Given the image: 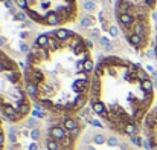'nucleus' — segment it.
<instances>
[{
	"label": "nucleus",
	"instance_id": "nucleus-21",
	"mask_svg": "<svg viewBox=\"0 0 157 150\" xmlns=\"http://www.w3.org/2000/svg\"><path fill=\"white\" fill-rule=\"evenodd\" d=\"M0 2H3V0H0Z\"/></svg>",
	"mask_w": 157,
	"mask_h": 150
},
{
	"label": "nucleus",
	"instance_id": "nucleus-7",
	"mask_svg": "<svg viewBox=\"0 0 157 150\" xmlns=\"http://www.w3.org/2000/svg\"><path fill=\"white\" fill-rule=\"evenodd\" d=\"M95 63L92 61V58H89V60H84V71H86V74H93V71H95Z\"/></svg>",
	"mask_w": 157,
	"mask_h": 150
},
{
	"label": "nucleus",
	"instance_id": "nucleus-20",
	"mask_svg": "<svg viewBox=\"0 0 157 150\" xmlns=\"http://www.w3.org/2000/svg\"><path fill=\"white\" fill-rule=\"evenodd\" d=\"M2 130H3V129H0V132H2ZM0 150H6L5 149V146H0Z\"/></svg>",
	"mask_w": 157,
	"mask_h": 150
},
{
	"label": "nucleus",
	"instance_id": "nucleus-11",
	"mask_svg": "<svg viewBox=\"0 0 157 150\" xmlns=\"http://www.w3.org/2000/svg\"><path fill=\"white\" fill-rule=\"evenodd\" d=\"M14 18H15V20H18V22H26L29 17H28V14H26V12H23V11H21V12H17V14L14 15Z\"/></svg>",
	"mask_w": 157,
	"mask_h": 150
},
{
	"label": "nucleus",
	"instance_id": "nucleus-16",
	"mask_svg": "<svg viewBox=\"0 0 157 150\" xmlns=\"http://www.w3.org/2000/svg\"><path fill=\"white\" fill-rule=\"evenodd\" d=\"M20 37H21L23 40L28 39V37H29V31H21V32H20Z\"/></svg>",
	"mask_w": 157,
	"mask_h": 150
},
{
	"label": "nucleus",
	"instance_id": "nucleus-6",
	"mask_svg": "<svg viewBox=\"0 0 157 150\" xmlns=\"http://www.w3.org/2000/svg\"><path fill=\"white\" fill-rule=\"evenodd\" d=\"M26 14H28V17L32 20V22H35V23H43V25H46V20L37 12V11H34V9H28L26 11Z\"/></svg>",
	"mask_w": 157,
	"mask_h": 150
},
{
	"label": "nucleus",
	"instance_id": "nucleus-1",
	"mask_svg": "<svg viewBox=\"0 0 157 150\" xmlns=\"http://www.w3.org/2000/svg\"><path fill=\"white\" fill-rule=\"evenodd\" d=\"M142 133L145 136V147L148 150H157V106L153 107L145 116Z\"/></svg>",
	"mask_w": 157,
	"mask_h": 150
},
{
	"label": "nucleus",
	"instance_id": "nucleus-17",
	"mask_svg": "<svg viewBox=\"0 0 157 150\" xmlns=\"http://www.w3.org/2000/svg\"><path fill=\"white\" fill-rule=\"evenodd\" d=\"M5 6L8 9H12V0H5Z\"/></svg>",
	"mask_w": 157,
	"mask_h": 150
},
{
	"label": "nucleus",
	"instance_id": "nucleus-8",
	"mask_svg": "<svg viewBox=\"0 0 157 150\" xmlns=\"http://www.w3.org/2000/svg\"><path fill=\"white\" fill-rule=\"evenodd\" d=\"M82 6H84V9H86L87 12H95V9H96V3L92 2V0H86V2L82 3Z\"/></svg>",
	"mask_w": 157,
	"mask_h": 150
},
{
	"label": "nucleus",
	"instance_id": "nucleus-4",
	"mask_svg": "<svg viewBox=\"0 0 157 150\" xmlns=\"http://www.w3.org/2000/svg\"><path fill=\"white\" fill-rule=\"evenodd\" d=\"M127 40L131 46H134L136 49H140V48H145L147 46V42L140 37V35H136V34H127Z\"/></svg>",
	"mask_w": 157,
	"mask_h": 150
},
{
	"label": "nucleus",
	"instance_id": "nucleus-19",
	"mask_svg": "<svg viewBox=\"0 0 157 150\" xmlns=\"http://www.w3.org/2000/svg\"><path fill=\"white\" fill-rule=\"evenodd\" d=\"M5 43H6V39L5 37H0V46H5Z\"/></svg>",
	"mask_w": 157,
	"mask_h": 150
},
{
	"label": "nucleus",
	"instance_id": "nucleus-14",
	"mask_svg": "<svg viewBox=\"0 0 157 150\" xmlns=\"http://www.w3.org/2000/svg\"><path fill=\"white\" fill-rule=\"evenodd\" d=\"M108 34H110L111 37H117V34H119V29H117L116 26H110V29H108Z\"/></svg>",
	"mask_w": 157,
	"mask_h": 150
},
{
	"label": "nucleus",
	"instance_id": "nucleus-13",
	"mask_svg": "<svg viewBox=\"0 0 157 150\" xmlns=\"http://www.w3.org/2000/svg\"><path fill=\"white\" fill-rule=\"evenodd\" d=\"M20 51H21L23 54H26V55H28V54L31 52V48H29V45H28V43L21 42V43H20Z\"/></svg>",
	"mask_w": 157,
	"mask_h": 150
},
{
	"label": "nucleus",
	"instance_id": "nucleus-3",
	"mask_svg": "<svg viewBox=\"0 0 157 150\" xmlns=\"http://www.w3.org/2000/svg\"><path fill=\"white\" fill-rule=\"evenodd\" d=\"M55 32V37L61 42V43H66L67 40H70L72 37H75V34L76 32H73V31H70V29H64V28H59V29H56V31H53Z\"/></svg>",
	"mask_w": 157,
	"mask_h": 150
},
{
	"label": "nucleus",
	"instance_id": "nucleus-18",
	"mask_svg": "<svg viewBox=\"0 0 157 150\" xmlns=\"http://www.w3.org/2000/svg\"><path fill=\"white\" fill-rule=\"evenodd\" d=\"M92 37H99V34H98V29H92Z\"/></svg>",
	"mask_w": 157,
	"mask_h": 150
},
{
	"label": "nucleus",
	"instance_id": "nucleus-5",
	"mask_svg": "<svg viewBox=\"0 0 157 150\" xmlns=\"http://www.w3.org/2000/svg\"><path fill=\"white\" fill-rule=\"evenodd\" d=\"M49 35L48 34H41V35H38L37 39H35V42H34V46H38V48H43V49H48V46H49Z\"/></svg>",
	"mask_w": 157,
	"mask_h": 150
},
{
	"label": "nucleus",
	"instance_id": "nucleus-9",
	"mask_svg": "<svg viewBox=\"0 0 157 150\" xmlns=\"http://www.w3.org/2000/svg\"><path fill=\"white\" fill-rule=\"evenodd\" d=\"M99 43L105 51H113V45L110 43V40L107 37H99Z\"/></svg>",
	"mask_w": 157,
	"mask_h": 150
},
{
	"label": "nucleus",
	"instance_id": "nucleus-15",
	"mask_svg": "<svg viewBox=\"0 0 157 150\" xmlns=\"http://www.w3.org/2000/svg\"><path fill=\"white\" fill-rule=\"evenodd\" d=\"M84 45H86L87 51H90L92 48H93V43H92V40H87V39H84Z\"/></svg>",
	"mask_w": 157,
	"mask_h": 150
},
{
	"label": "nucleus",
	"instance_id": "nucleus-10",
	"mask_svg": "<svg viewBox=\"0 0 157 150\" xmlns=\"http://www.w3.org/2000/svg\"><path fill=\"white\" fill-rule=\"evenodd\" d=\"M92 23H93V20H92V17H90V15H86V17H82V18H81V26H84V28L92 26Z\"/></svg>",
	"mask_w": 157,
	"mask_h": 150
},
{
	"label": "nucleus",
	"instance_id": "nucleus-12",
	"mask_svg": "<svg viewBox=\"0 0 157 150\" xmlns=\"http://www.w3.org/2000/svg\"><path fill=\"white\" fill-rule=\"evenodd\" d=\"M15 5L18 6V8H21V9H25V11H28L29 8V2L28 0H15Z\"/></svg>",
	"mask_w": 157,
	"mask_h": 150
},
{
	"label": "nucleus",
	"instance_id": "nucleus-2",
	"mask_svg": "<svg viewBox=\"0 0 157 150\" xmlns=\"http://www.w3.org/2000/svg\"><path fill=\"white\" fill-rule=\"evenodd\" d=\"M116 17H117V22H119L121 28L124 29V32L130 31L133 28L134 22H136V17L131 12H128V14H116Z\"/></svg>",
	"mask_w": 157,
	"mask_h": 150
}]
</instances>
